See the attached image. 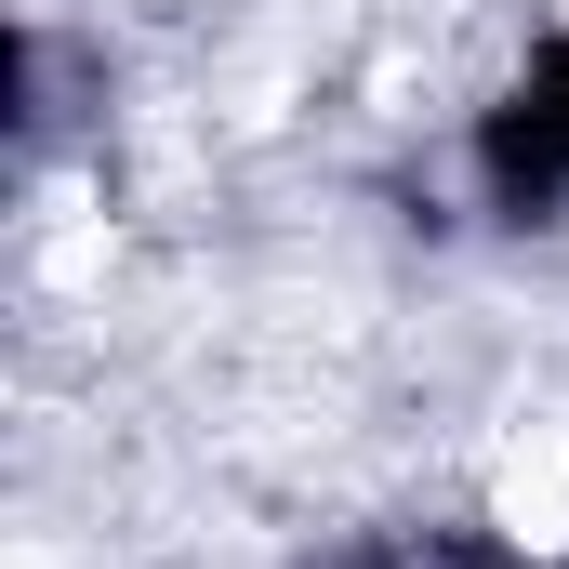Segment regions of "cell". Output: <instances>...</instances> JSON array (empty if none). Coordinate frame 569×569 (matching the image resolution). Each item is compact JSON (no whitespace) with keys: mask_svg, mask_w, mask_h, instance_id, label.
Returning <instances> with one entry per match:
<instances>
[{"mask_svg":"<svg viewBox=\"0 0 569 569\" xmlns=\"http://www.w3.org/2000/svg\"><path fill=\"white\" fill-rule=\"evenodd\" d=\"M477 490H490V530L530 569H569V425H503Z\"/></svg>","mask_w":569,"mask_h":569,"instance_id":"1","label":"cell"},{"mask_svg":"<svg viewBox=\"0 0 569 569\" xmlns=\"http://www.w3.org/2000/svg\"><path fill=\"white\" fill-rule=\"evenodd\" d=\"M543 13H557V27H569V0H543Z\"/></svg>","mask_w":569,"mask_h":569,"instance_id":"2","label":"cell"}]
</instances>
